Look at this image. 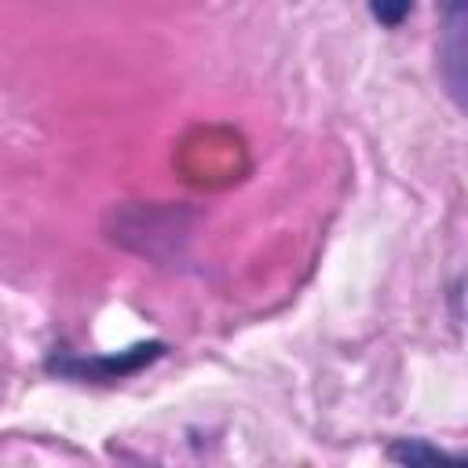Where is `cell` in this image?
Wrapping results in <instances>:
<instances>
[{
  "label": "cell",
  "mask_w": 468,
  "mask_h": 468,
  "mask_svg": "<svg viewBox=\"0 0 468 468\" xmlns=\"http://www.w3.org/2000/svg\"><path fill=\"white\" fill-rule=\"evenodd\" d=\"M369 11L380 26H399L413 11V0H369Z\"/></svg>",
  "instance_id": "1"
},
{
  "label": "cell",
  "mask_w": 468,
  "mask_h": 468,
  "mask_svg": "<svg viewBox=\"0 0 468 468\" xmlns=\"http://www.w3.org/2000/svg\"><path fill=\"white\" fill-rule=\"evenodd\" d=\"M391 457L395 461H450L446 453H439V450H428V446H417V442H399V446H391Z\"/></svg>",
  "instance_id": "2"
}]
</instances>
